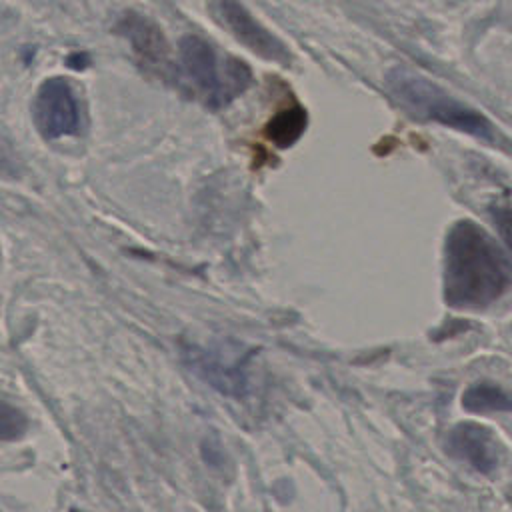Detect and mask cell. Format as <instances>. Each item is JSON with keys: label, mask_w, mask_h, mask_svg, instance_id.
Listing matches in <instances>:
<instances>
[{"label": "cell", "mask_w": 512, "mask_h": 512, "mask_svg": "<svg viewBox=\"0 0 512 512\" xmlns=\"http://www.w3.org/2000/svg\"><path fill=\"white\" fill-rule=\"evenodd\" d=\"M512 284V264L500 244L474 220H458L444 242V302L456 310H482Z\"/></svg>", "instance_id": "6da1fadb"}, {"label": "cell", "mask_w": 512, "mask_h": 512, "mask_svg": "<svg viewBox=\"0 0 512 512\" xmlns=\"http://www.w3.org/2000/svg\"><path fill=\"white\" fill-rule=\"evenodd\" d=\"M176 72L206 106L216 110L244 94L254 82L252 70L240 58L220 52L198 34L180 38Z\"/></svg>", "instance_id": "7a4b0ae2"}, {"label": "cell", "mask_w": 512, "mask_h": 512, "mask_svg": "<svg viewBox=\"0 0 512 512\" xmlns=\"http://www.w3.org/2000/svg\"><path fill=\"white\" fill-rule=\"evenodd\" d=\"M388 94L410 114L464 132L480 140L494 138V126L478 110L450 96L444 88L408 68H392L386 76Z\"/></svg>", "instance_id": "3957f363"}, {"label": "cell", "mask_w": 512, "mask_h": 512, "mask_svg": "<svg viewBox=\"0 0 512 512\" xmlns=\"http://www.w3.org/2000/svg\"><path fill=\"white\" fill-rule=\"evenodd\" d=\"M184 360L208 386L230 398H244L250 390V354L234 348L186 346Z\"/></svg>", "instance_id": "277c9868"}, {"label": "cell", "mask_w": 512, "mask_h": 512, "mask_svg": "<svg viewBox=\"0 0 512 512\" xmlns=\"http://www.w3.org/2000/svg\"><path fill=\"white\" fill-rule=\"evenodd\" d=\"M32 120L44 140H58L80 130V104L66 78L52 76L38 86L32 100Z\"/></svg>", "instance_id": "5b68a950"}, {"label": "cell", "mask_w": 512, "mask_h": 512, "mask_svg": "<svg viewBox=\"0 0 512 512\" xmlns=\"http://www.w3.org/2000/svg\"><path fill=\"white\" fill-rule=\"evenodd\" d=\"M212 18L218 20L240 44L252 50L256 56L290 66L292 52L290 48L274 36L268 28H264L242 4L238 2H214L208 6Z\"/></svg>", "instance_id": "8992f818"}, {"label": "cell", "mask_w": 512, "mask_h": 512, "mask_svg": "<svg viewBox=\"0 0 512 512\" xmlns=\"http://www.w3.org/2000/svg\"><path fill=\"white\" fill-rule=\"evenodd\" d=\"M116 32L124 36L136 62L146 70L166 76L170 70V46L162 28L144 14L128 10L116 22Z\"/></svg>", "instance_id": "52a82bcc"}, {"label": "cell", "mask_w": 512, "mask_h": 512, "mask_svg": "<svg viewBox=\"0 0 512 512\" xmlns=\"http://www.w3.org/2000/svg\"><path fill=\"white\" fill-rule=\"evenodd\" d=\"M446 448L452 456L468 462L482 474L492 472L498 464V452L492 432L476 422L456 424L446 438Z\"/></svg>", "instance_id": "ba28073f"}, {"label": "cell", "mask_w": 512, "mask_h": 512, "mask_svg": "<svg viewBox=\"0 0 512 512\" xmlns=\"http://www.w3.org/2000/svg\"><path fill=\"white\" fill-rule=\"evenodd\" d=\"M306 124H308L306 110L298 104H290L278 110L270 118V122L264 126V134L274 146L288 148L302 136Z\"/></svg>", "instance_id": "9c48e42d"}, {"label": "cell", "mask_w": 512, "mask_h": 512, "mask_svg": "<svg viewBox=\"0 0 512 512\" xmlns=\"http://www.w3.org/2000/svg\"><path fill=\"white\" fill-rule=\"evenodd\" d=\"M462 408L472 414L512 412V394L492 382H476L462 394Z\"/></svg>", "instance_id": "30bf717a"}, {"label": "cell", "mask_w": 512, "mask_h": 512, "mask_svg": "<svg viewBox=\"0 0 512 512\" xmlns=\"http://www.w3.org/2000/svg\"><path fill=\"white\" fill-rule=\"evenodd\" d=\"M28 432L26 414L0 398V442L20 440Z\"/></svg>", "instance_id": "8fae6325"}, {"label": "cell", "mask_w": 512, "mask_h": 512, "mask_svg": "<svg viewBox=\"0 0 512 512\" xmlns=\"http://www.w3.org/2000/svg\"><path fill=\"white\" fill-rule=\"evenodd\" d=\"M494 222L504 238V242L508 244V248L512 250V208H500L494 210Z\"/></svg>", "instance_id": "7c38bea8"}, {"label": "cell", "mask_w": 512, "mask_h": 512, "mask_svg": "<svg viewBox=\"0 0 512 512\" xmlns=\"http://www.w3.org/2000/svg\"><path fill=\"white\" fill-rule=\"evenodd\" d=\"M68 64L72 66V68H84V64H88V58H86V54H72V56H68Z\"/></svg>", "instance_id": "4fadbf2b"}, {"label": "cell", "mask_w": 512, "mask_h": 512, "mask_svg": "<svg viewBox=\"0 0 512 512\" xmlns=\"http://www.w3.org/2000/svg\"><path fill=\"white\" fill-rule=\"evenodd\" d=\"M72 512H80V510H72Z\"/></svg>", "instance_id": "5bb4252c"}]
</instances>
